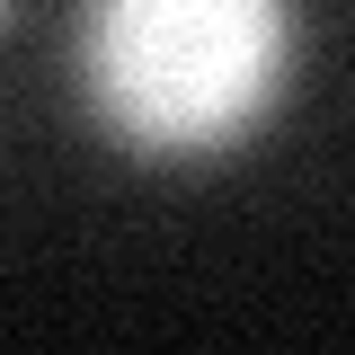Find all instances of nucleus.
<instances>
[{"label": "nucleus", "mask_w": 355, "mask_h": 355, "mask_svg": "<svg viewBox=\"0 0 355 355\" xmlns=\"http://www.w3.org/2000/svg\"><path fill=\"white\" fill-rule=\"evenodd\" d=\"M0 36H9V0H0Z\"/></svg>", "instance_id": "nucleus-2"}, {"label": "nucleus", "mask_w": 355, "mask_h": 355, "mask_svg": "<svg viewBox=\"0 0 355 355\" xmlns=\"http://www.w3.org/2000/svg\"><path fill=\"white\" fill-rule=\"evenodd\" d=\"M293 71V0H89L80 98L133 160H214Z\"/></svg>", "instance_id": "nucleus-1"}]
</instances>
